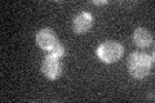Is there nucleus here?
<instances>
[{"label": "nucleus", "instance_id": "nucleus-1", "mask_svg": "<svg viewBox=\"0 0 155 103\" xmlns=\"http://www.w3.org/2000/svg\"><path fill=\"white\" fill-rule=\"evenodd\" d=\"M153 65H154V54L149 56L143 52H134L128 58L127 67L130 76L140 80L149 75L153 68Z\"/></svg>", "mask_w": 155, "mask_h": 103}, {"label": "nucleus", "instance_id": "nucleus-2", "mask_svg": "<svg viewBox=\"0 0 155 103\" xmlns=\"http://www.w3.org/2000/svg\"><path fill=\"white\" fill-rule=\"evenodd\" d=\"M124 53V48L120 43L109 40L102 43L97 48V57L104 63H115L122 58Z\"/></svg>", "mask_w": 155, "mask_h": 103}, {"label": "nucleus", "instance_id": "nucleus-3", "mask_svg": "<svg viewBox=\"0 0 155 103\" xmlns=\"http://www.w3.org/2000/svg\"><path fill=\"white\" fill-rule=\"evenodd\" d=\"M61 58H58L53 54H48L43 58L41 62V71L49 80H56L60 77L62 72V65H61Z\"/></svg>", "mask_w": 155, "mask_h": 103}, {"label": "nucleus", "instance_id": "nucleus-4", "mask_svg": "<svg viewBox=\"0 0 155 103\" xmlns=\"http://www.w3.org/2000/svg\"><path fill=\"white\" fill-rule=\"evenodd\" d=\"M36 43L43 50L49 52L58 43V39L54 31L51 30V28H41L36 34Z\"/></svg>", "mask_w": 155, "mask_h": 103}, {"label": "nucleus", "instance_id": "nucleus-5", "mask_svg": "<svg viewBox=\"0 0 155 103\" xmlns=\"http://www.w3.org/2000/svg\"><path fill=\"white\" fill-rule=\"evenodd\" d=\"M93 24V17L88 12H81L78 16H75L72 21V27L76 34H85L92 28Z\"/></svg>", "mask_w": 155, "mask_h": 103}, {"label": "nucleus", "instance_id": "nucleus-6", "mask_svg": "<svg viewBox=\"0 0 155 103\" xmlns=\"http://www.w3.org/2000/svg\"><path fill=\"white\" fill-rule=\"evenodd\" d=\"M133 43L136 44V47L146 49L150 45H153V35L146 28L140 27L133 32Z\"/></svg>", "mask_w": 155, "mask_h": 103}, {"label": "nucleus", "instance_id": "nucleus-7", "mask_svg": "<svg viewBox=\"0 0 155 103\" xmlns=\"http://www.w3.org/2000/svg\"><path fill=\"white\" fill-rule=\"evenodd\" d=\"M65 52H66V50H65V47L62 45V44H61L60 41H58V43L56 44V45L53 47V48H52L48 53H49V54L56 56V57H58V58H62V57L65 56Z\"/></svg>", "mask_w": 155, "mask_h": 103}, {"label": "nucleus", "instance_id": "nucleus-8", "mask_svg": "<svg viewBox=\"0 0 155 103\" xmlns=\"http://www.w3.org/2000/svg\"><path fill=\"white\" fill-rule=\"evenodd\" d=\"M93 4H96V5H105V4H109V2H93Z\"/></svg>", "mask_w": 155, "mask_h": 103}]
</instances>
